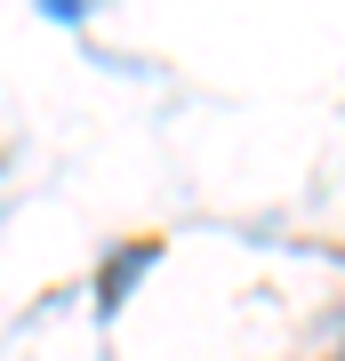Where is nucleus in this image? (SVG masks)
I'll return each instance as SVG.
<instances>
[{"instance_id": "f257e3e1", "label": "nucleus", "mask_w": 345, "mask_h": 361, "mask_svg": "<svg viewBox=\"0 0 345 361\" xmlns=\"http://www.w3.org/2000/svg\"><path fill=\"white\" fill-rule=\"evenodd\" d=\"M153 257H161V249H153V241H128V249H121V257H113V265H104V281H97V305H104V313H113V305H121V297H128V281H137V273H145V265H153Z\"/></svg>"}, {"instance_id": "f03ea898", "label": "nucleus", "mask_w": 345, "mask_h": 361, "mask_svg": "<svg viewBox=\"0 0 345 361\" xmlns=\"http://www.w3.org/2000/svg\"><path fill=\"white\" fill-rule=\"evenodd\" d=\"M49 8H56V16H80V8H89V0H49Z\"/></svg>"}]
</instances>
